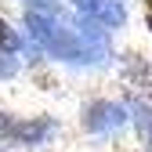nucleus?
Returning a JSON list of instances; mask_svg holds the SVG:
<instances>
[{
  "mask_svg": "<svg viewBox=\"0 0 152 152\" xmlns=\"http://www.w3.org/2000/svg\"><path fill=\"white\" fill-rule=\"evenodd\" d=\"M62 134V123L47 116V112H36V116H15V112L0 109V138L7 145L18 148H44Z\"/></svg>",
  "mask_w": 152,
  "mask_h": 152,
  "instance_id": "f257e3e1",
  "label": "nucleus"
},
{
  "mask_svg": "<svg viewBox=\"0 0 152 152\" xmlns=\"http://www.w3.org/2000/svg\"><path fill=\"white\" fill-rule=\"evenodd\" d=\"M130 123V105L116 98H91L80 105V127L94 138H116Z\"/></svg>",
  "mask_w": 152,
  "mask_h": 152,
  "instance_id": "f03ea898",
  "label": "nucleus"
},
{
  "mask_svg": "<svg viewBox=\"0 0 152 152\" xmlns=\"http://www.w3.org/2000/svg\"><path fill=\"white\" fill-rule=\"evenodd\" d=\"M72 7L94 18V22H102L105 29H123L127 26V4L123 0H72Z\"/></svg>",
  "mask_w": 152,
  "mask_h": 152,
  "instance_id": "7ed1b4c3",
  "label": "nucleus"
},
{
  "mask_svg": "<svg viewBox=\"0 0 152 152\" xmlns=\"http://www.w3.org/2000/svg\"><path fill=\"white\" fill-rule=\"evenodd\" d=\"M120 65L127 72V87L130 91H148L152 94V65L141 58V54H134V51L120 54Z\"/></svg>",
  "mask_w": 152,
  "mask_h": 152,
  "instance_id": "20e7f679",
  "label": "nucleus"
},
{
  "mask_svg": "<svg viewBox=\"0 0 152 152\" xmlns=\"http://www.w3.org/2000/svg\"><path fill=\"white\" fill-rule=\"evenodd\" d=\"M127 105H130V123H134L145 152H152V105L141 98V94H134V91L127 94Z\"/></svg>",
  "mask_w": 152,
  "mask_h": 152,
  "instance_id": "39448f33",
  "label": "nucleus"
},
{
  "mask_svg": "<svg viewBox=\"0 0 152 152\" xmlns=\"http://www.w3.org/2000/svg\"><path fill=\"white\" fill-rule=\"evenodd\" d=\"M26 47V40H22V33H18L7 18H4V11H0V51H7V54H18Z\"/></svg>",
  "mask_w": 152,
  "mask_h": 152,
  "instance_id": "423d86ee",
  "label": "nucleus"
},
{
  "mask_svg": "<svg viewBox=\"0 0 152 152\" xmlns=\"http://www.w3.org/2000/svg\"><path fill=\"white\" fill-rule=\"evenodd\" d=\"M15 72H18V54H7V51H0V80H11Z\"/></svg>",
  "mask_w": 152,
  "mask_h": 152,
  "instance_id": "0eeeda50",
  "label": "nucleus"
},
{
  "mask_svg": "<svg viewBox=\"0 0 152 152\" xmlns=\"http://www.w3.org/2000/svg\"><path fill=\"white\" fill-rule=\"evenodd\" d=\"M141 15H145V29L152 33V0H141Z\"/></svg>",
  "mask_w": 152,
  "mask_h": 152,
  "instance_id": "6e6552de",
  "label": "nucleus"
},
{
  "mask_svg": "<svg viewBox=\"0 0 152 152\" xmlns=\"http://www.w3.org/2000/svg\"><path fill=\"white\" fill-rule=\"evenodd\" d=\"M26 7H54V0H22Z\"/></svg>",
  "mask_w": 152,
  "mask_h": 152,
  "instance_id": "1a4fd4ad",
  "label": "nucleus"
},
{
  "mask_svg": "<svg viewBox=\"0 0 152 152\" xmlns=\"http://www.w3.org/2000/svg\"><path fill=\"white\" fill-rule=\"evenodd\" d=\"M0 152H7V145H4V138H0Z\"/></svg>",
  "mask_w": 152,
  "mask_h": 152,
  "instance_id": "9d476101",
  "label": "nucleus"
}]
</instances>
